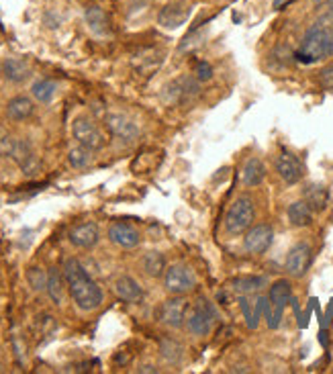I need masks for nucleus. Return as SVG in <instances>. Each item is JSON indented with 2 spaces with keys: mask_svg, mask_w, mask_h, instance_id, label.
<instances>
[{
  "mask_svg": "<svg viewBox=\"0 0 333 374\" xmlns=\"http://www.w3.org/2000/svg\"><path fill=\"white\" fill-rule=\"evenodd\" d=\"M264 284H266V278L264 277H239L231 282V287H234V291L237 294L258 293Z\"/></svg>",
  "mask_w": 333,
  "mask_h": 374,
  "instance_id": "cd10ccee",
  "label": "nucleus"
},
{
  "mask_svg": "<svg viewBox=\"0 0 333 374\" xmlns=\"http://www.w3.org/2000/svg\"><path fill=\"white\" fill-rule=\"evenodd\" d=\"M137 373H151L155 374L158 373V368L155 366H151V364H143V366H139V370Z\"/></svg>",
  "mask_w": 333,
  "mask_h": 374,
  "instance_id": "e433bc0d",
  "label": "nucleus"
},
{
  "mask_svg": "<svg viewBox=\"0 0 333 374\" xmlns=\"http://www.w3.org/2000/svg\"><path fill=\"white\" fill-rule=\"evenodd\" d=\"M67 237H70V244L80 247V250H92L94 245L99 244L100 229L97 223L86 221V223H80V225L70 229Z\"/></svg>",
  "mask_w": 333,
  "mask_h": 374,
  "instance_id": "f3484780",
  "label": "nucleus"
},
{
  "mask_svg": "<svg viewBox=\"0 0 333 374\" xmlns=\"http://www.w3.org/2000/svg\"><path fill=\"white\" fill-rule=\"evenodd\" d=\"M64 277L67 282V293L76 307L82 311H94L102 305V291L100 287L90 278L82 266V262L76 258H67L64 262Z\"/></svg>",
  "mask_w": 333,
  "mask_h": 374,
  "instance_id": "f257e3e1",
  "label": "nucleus"
},
{
  "mask_svg": "<svg viewBox=\"0 0 333 374\" xmlns=\"http://www.w3.org/2000/svg\"><path fill=\"white\" fill-rule=\"evenodd\" d=\"M113 289H115V294L119 299L125 301V303H141V299H143V291H141L139 282L133 277H127V274L119 277L113 284Z\"/></svg>",
  "mask_w": 333,
  "mask_h": 374,
  "instance_id": "a211bd4d",
  "label": "nucleus"
},
{
  "mask_svg": "<svg viewBox=\"0 0 333 374\" xmlns=\"http://www.w3.org/2000/svg\"><path fill=\"white\" fill-rule=\"evenodd\" d=\"M84 18H86V25H88V29L94 33V35H99V37H104V35H109V16L104 15V11L100 9V6H88L86 9V13H84Z\"/></svg>",
  "mask_w": 333,
  "mask_h": 374,
  "instance_id": "5701e85b",
  "label": "nucleus"
},
{
  "mask_svg": "<svg viewBox=\"0 0 333 374\" xmlns=\"http://www.w3.org/2000/svg\"><path fill=\"white\" fill-rule=\"evenodd\" d=\"M266 178V166L264 162L260 160V158H250L246 166H244V172H241V180H244V184L248 186V188H256V186H260L262 182Z\"/></svg>",
  "mask_w": 333,
  "mask_h": 374,
  "instance_id": "412c9836",
  "label": "nucleus"
},
{
  "mask_svg": "<svg viewBox=\"0 0 333 374\" xmlns=\"http://www.w3.org/2000/svg\"><path fill=\"white\" fill-rule=\"evenodd\" d=\"M253 219H256V207L251 196H237L225 215V231L229 235H241L253 225Z\"/></svg>",
  "mask_w": 333,
  "mask_h": 374,
  "instance_id": "20e7f679",
  "label": "nucleus"
},
{
  "mask_svg": "<svg viewBox=\"0 0 333 374\" xmlns=\"http://www.w3.org/2000/svg\"><path fill=\"white\" fill-rule=\"evenodd\" d=\"M274 242V229L268 223H260V225H251L246 231V237H244V247L246 252L251 256H260L264 254L268 247Z\"/></svg>",
  "mask_w": 333,
  "mask_h": 374,
  "instance_id": "9b49d317",
  "label": "nucleus"
},
{
  "mask_svg": "<svg viewBox=\"0 0 333 374\" xmlns=\"http://www.w3.org/2000/svg\"><path fill=\"white\" fill-rule=\"evenodd\" d=\"M293 299V287L288 280H276L272 287H270V293H268V307H266V321L270 329H276L283 321L284 307L290 303Z\"/></svg>",
  "mask_w": 333,
  "mask_h": 374,
  "instance_id": "39448f33",
  "label": "nucleus"
},
{
  "mask_svg": "<svg viewBox=\"0 0 333 374\" xmlns=\"http://www.w3.org/2000/svg\"><path fill=\"white\" fill-rule=\"evenodd\" d=\"M29 72H31L29 64L25 60H21V58H9V60L2 62V76L9 82L18 84V82L27 80Z\"/></svg>",
  "mask_w": 333,
  "mask_h": 374,
  "instance_id": "b1692460",
  "label": "nucleus"
},
{
  "mask_svg": "<svg viewBox=\"0 0 333 374\" xmlns=\"http://www.w3.org/2000/svg\"><path fill=\"white\" fill-rule=\"evenodd\" d=\"M162 356L170 362V364H178L180 360H182V343L176 342V340H172V338H168V340H162Z\"/></svg>",
  "mask_w": 333,
  "mask_h": 374,
  "instance_id": "7c9ffc66",
  "label": "nucleus"
},
{
  "mask_svg": "<svg viewBox=\"0 0 333 374\" xmlns=\"http://www.w3.org/2000/svg\"><path fill=\"white\" fill-rule=\"evenodd\" d=\"M286 215H288V221H290L293 228H307V225L313 223V209L307 205L305 198H302V201L290 203Z\"/></svg>",
  "mask_w": 333,
  "mask_h": 374,
  "instance_id": "4be33fe9",
  "label": "nucleus"
},
{
  "mask_svg": "<svg viewBox=\"0 0 333 374\" xmlns=\"http://www.w3.org/2000/svg\"><path fill=\"white\" fill-rule=\"evenodd\" d=\"M72 135L74 139L80 144V146L88 147L92 151H99L104 147L107 139H104V133L100 131V127L88 117H76L74 123H72Z\"/></svg>",
  "mask_w": 333,
  "mask_h": 374,
  "instance_id": "0eeeda50",
  "label": "nucleus"
},
{
  "mask_svg": "<svg viewBox=\"0 0 333 374\" xmlns=\"http://www.w3.org/2000/svg\"><path fill=\"white\" fill-rule=\"evenodd\" d=\"M319 84H321L325 90H333V64L325 65V68L319 72Z\"/></svg>",
  "mask_w": 333,
  "mask_h": 374,
  "instance_id": "c9c22d12",
  "label": "nucleus"
},
{
  "mask_svg": "<svg viewBox=\"0 0 333 374\" xmlns=\"http://www.w3.org/2000/svg\"><path fill=\"white\" fill-rule=\"evenodd\" d=\"M302 198L313 211H325L329 203V193L323 184H309L302 193Z\"/></svg>",
  "mask_w": 333,
  "mask_h": 374,
  "instance_id": "393cba45",
  "label": "nucleus"
},
{
  "mask_svg": "<svg viewBox=\"0 0 333 374\" xmlns=\"http://www.w3.org/2000/svg\"><path fill=\"white\" fill-rule=\"evenodd\" d=\"M104 125H107L109 133L123 144H133L135 139L139 137V127L125 114L109 113L104 117Z\"/></svg>",
  "mask_w": 333,
  "mask_h": 374,
  "instance_id": "f8f14e48",
  "label": "nucleus"
},
{
  "mask_svg": "<svg viewBox=\"0 0 333 374\" xmlns=\"http://www.w3.org/2000/svg\"><path fill=\"white\" fill-rule=\"evenodd\" d=\"M192 76L197 78L199 82H209L213 78V68L211 64H207L204 60H200L195 64V72H192Z\"/></svg>",
  "mask_w": 333,
  "mask_h": 374,
  "instance_id": "f704fd0d",
  "label": "nucleus"
},
{
  "mask_svg": "<svg viewBox=\"0 0 333 374\" xmlns=\"http://www.w3.org/2000/svg\"><path fill=\"white\" fill-rule=\"evenodd\" d=\"M217 319V311L213 307V303L204 296L197 299L192 303V307L186 309V317H184V327L188 329V333L202 338V336H209L213 324Z\"/></svg>",
  "mask_w": 333,
  "mask_h": 374,
  "instance_id": "7ed1b4c3",
  "label": "nucleus"
},
{
  "mask_svg": "<svg viewBox=\"0 0 333 374\" xmlns=\"http://www.w3.org/2000/svg\"><path fill=\"white\" fill-rule=\"evenodd\" d=\"M67 162L72 168H76V170H84V168H88L90 164H92V149H88V147L78 146L72 147L70 151H67Z\"/></svg>",
  "mask_w": 333,
  "mask_h": 374,
  "instance_id": "c85d7f7f",
  "label": "nucleus"
},
{
  "mask_svg": "<svg viewBox=\"0 0 333 374\" xmlns=\"http://www.w3.org/2000/svg\"><path fill=\"white\" fill-rule=\"evenodd\" d=\"M33 100L29 97H23V95L11 98V100L6 102V117H9L11 121H25V119H29V117L33 114Z\"/></svg>",
  "mask_w": 333,
  "mask_h": 374,
  "instance_id": "aec40b11",
  "label": "nucleus"
},
{
  "mask_svg": "<svg viewBox=\"0 0 333 374\" xmlns=\"http://www.w3.org/2000/svg\"><path fill=\"white\" fill-rule=\"evenodd\" d=\"M109 240L115 245H119V247H123V250H133L141 242V235H139V231L131 223H127V221H115L109 228Z\"/></svg>",
  "mask_w": 333,
  "mask_h": 374,
  "instance_id": "dca6fc26",
  "label": "nucleus"
},
{
  "mask_svg": "<svg viewBox=\"0 0 333 374\" xmlns=\"http://www.w3.org/2000/svg\"><path fill=\"white\" fill-rule=\"evenodd\" d=\"M15 144H17V139H15L9 131L0 129V156H2V158H11V156H13Z\"/></svg>",
  "mask_w": 333,
  "mask_h": 374,
  "instance_id": "2f4dec72",
  "label": "nucleus"
},
{
  "mask_svg": "<svg viewBox=\"0 0 333 374\" xmlns=\"http://www.w3.org/2000/svg\"><path fill=\"white\" fill-rule=\"evenodd\" d=\"M55 92H58V84L50 78H41V80H35L33 86H31V97L37 100V102H43L48 105L55 98Z\"/></svg>",
  "mask_w": 333,
  "mask_h": 374,
  "instance_id": "bb28decb",
  "label": "nucleus"
},
{
  "mask_svg": "<svg viewBox=\"0 0 333 374\" xmlns=\"http://www.w3.org/2000/svg\"><path fill=\"white\" fill-rule=\"evenodd\" d=\"M276 172L286 184H297L305 176V166L299 160V156L283 149L276 158Z\"/></svg>",
  "mask_w": 333,
  "mask_h": 374,
  "instance_id": "4468645a",
  "label": "nucleus"
},
{
  "mask_svg": "<svg viewBox=\"0 0 333 374\" xmlns=\"http://www.w3.org/2000/svg\"><path fill=\"white\" fill-rule=\"evenodd\" d=\"M311 258H313V250L311 245L300 242V244H295L288 254H286V262H284V268L286 272L293 278H302L307 274L309 266H311Z\"/></svg>",
  "mask_w": 333,
  "mask_h": 374,
  "instance_id": "9d476101",
  "label": "nucleus"
},
{
  "mask_svg": "<svg viewBox=\"0 0 333 374\" xmlns=\"http://www.w3.org/2000/svg\"><path fill=\"white\" fill-rule=\"evenodd\" d=\"M315 25H321V27H333V0L325 2L317 15Z\"/></svg>",
  "mask_w": 333,
  "mask_h": 374,
  "instance_id": "72a5a7b5",
  "label": "nucleus"
},
{
  "mask_svg": "<svg viewBox=\"0 0 333 374\" xmlns=\"http://www.w3.org/2000/svg\"><path fill=\"white\" fill-rule=\"evenodd\" d=\"M239 307H241V313L246 317L248 327L256 329V324H253V301L250 299V294H239Z\"/></svg>",
  "mask_w": 333,
  "mask_h": 374,
  "instance_id": "473e14b6",
  "label": "nucleus"
},
{
  "mask_svg": "<svg viewBox=\"0 0 333 374\" xmlns=\"http://www.w3.org/2000/svg\"><path fill=\"white\" fill-rule=\"evenodd\" d=\"M190 16V4L186 0H176V2H170L166 4L160 15H158V23L164 27V29H176L184 25Z\"/></svg>",
  "mask_w": 333,
  "mask_h": 374,
  "instance_id": "2eb2a0df",
  "label": "nucleus"
},
{
  "mask_svg": "<svg viewBox=\"0 0 333 374\" xmlns=\"http://www.w3.org/2000/svg\"><path fill=\"white\" fill-rule=\"evenodd\" d=\"M200 92L199 80L195 76H180L174 82H170L164 92V97L170 105H184L197 97Z\"/></svg>",
  "mask_w": 333,
  "mask_h": 374,
  "instance_id": "1a4fd4ad",
  "label": "nucleus"
},
{
  "mask_svg": "<svg viewBox=\"0 0 333 374\" xmlns=\"http://www.w3.org/2000/svg\"><path fill=\"white\" fill-rule=\"evenodd\" d=\"M27 282L35 293H43V291H48V272L39 266H31L27 270Z\"/></svg>",
  "mask_w": 333,
  "mask_h": 374,
  "instance_id": "c756f323",
  "label": "nucleus"
},
{
  "mask_svg": "<svg viewBox=\"0 0 333 374\" xmlns=\"http://www.w3.org/2000/svg\"><path fill=\"white\" fill-rule=\"evenodd\" d=\"M333 55V27L311 25L305 33L300 48L295 51V58L300 64H315Z\"/></svg>",
  "mask_w": 333,
  "mask_h": 374,
  "instance_id": "f03ea898",
  "label": "nucleus"
},
{
  "mask_svg": "<svg viewBox=\"0 0 333 374\" xmlns=\"http://www.w3.org/2000/svg\"><path fill=\"white\" fill-rule=\"evenodd\" d=\"M197 287V274L186 264H172L164 272V289L170 294H186Z\"/></svg>",
  "mask_w": 333,
  "mask_h": 374,
  "instance_id": "423d86ee",
  "label": "nucleus"
},
{
  "mask_svg": "<svg viewBox=\"0 0 333 374\" xmlns=\"http://www.w3.org/2000/svg\"><path fill=\"white\" fill-rule=\"evenodd\" d=\"M141 266H143L146 274L151 278L164 277V272H166L168 268L166 258H164L162 252H148V254L143 256V260H141Z\"/></svg>",
  "mask_w": 333,
  "mask_h": 374,
  "instance_id": "a878e982",
  "label": "nucleus"
},
{
  "mask_svg": "<svg viewBox=\"0 0 333 374\" xmlns=\"http://www.w3.org/2000/svg\"><path fill=\"white\" fill-rule=\"evenodd\" d=\"M186 309H188V303H186L184 294H172V299H168L160 305L158 319H160V324H164L170 329H180L184 326Z\"/></svg>",
  "mask_w": 333,
  "mask_h": 374,
  "instance_id": "6e6552de",
  "label": "nucleus"
},
{
  "mask_svg": "<svg viewBox=\"0 0 333 374\" xmlns=\"http://www.w3.org/2000/svg\"><path fill=\"white\" fill-rule=\"evenodd\" d=\"M0 74H2V64H0Z\"/></svg>",
  "mask_w": 333,
  "mask_h": 374,
  "instance_id": "4c0bfd02",
  "label": "nucleus"
},
{
  "mask_svg": "<svg viewBox=\"0 0 333 374\" xmlns=\"http://www.w3.org/2000/svg\"><path fill=\"white\" fill-rule=\"evenodd\" d=\"M11 158L15 160V164L21 168V172L25 176H37L41 172V160L37 158L33 146L27 139H17Z\"/></svg>",
  "mask_w": 333,
  "mask_h": 374,
  "instance_id": "ddd939ff",
  "label": "nucleus"
},
{
  "mask_svg": "<svg viewBox=\"0 0 333 374\" xmlns=\"http://www.w3.org/2000/svg\"><path fill=\"white\" fill-rule=\"evenodd\" d=\"M67 282L64 277V270L60 268H50L48 270V294L55 305H62L64 303V296H66Z\"/></svg>",
  "mask_w": 333,
  "mask_h": 374,
  "instance_id": "6ab92c4d",
  "label": "nucleus"
}]
</instances>
